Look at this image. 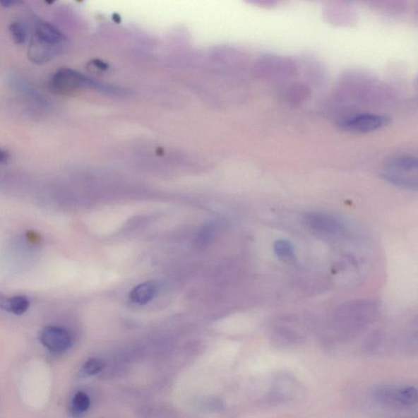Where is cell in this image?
<instances>
[{
	"label": "cell",
	"mask_w": 418,
	"mask_h": 418,
	"mask_svg": "<svg viewBox=\"0 0 418 418\" xmlns=\"http://www.w3.org/2000/svg\"><path fill=\"white\" fill-rule=\"evenodd\" d=\"M378 306L374 301H357L340 306L333 315V323L344 331H354L372 322L378 315Z\"/></svg>",
	"instance_id": "cell-1"
},
{
	"label": "cell",
	"mask_w": 418,
	"mask_h": 418,
	"mask_svg": "<svg viewBox=\"0 0 418 418\" xmlns=\"http://www.w3.org/2000/svg\"><path fill=\"white\" fill-rule=\"evenodd\" d=\"M418 160L411 155H400L393 157L383 168L381 176L390 184L403 189L417 191Z\"/></svg>",
	"instance_id": "cell-2"
},
{
	"label": "cell",
	"mask_w": 418,
	"mask_h": 418,
	"mask_svg": "<svg viewBox=\"0 0 418 418\" xmlns=\"http://www.w3.org/2000/svg\"><path fill=\"white\" fill-rule=\"evenodd\" d=\"M97 83L71 69H61L52 76L50 90L57 95H71L85 88H99Z\"/></svg>",
	"instance_id": "cell-3"
},
{
	"label": "cell",
	"mask_w": 418,
	"mask_h": 418,
	"mask_svg": "<svg viewBox=\"0 0 418 418\" xmlns=\"http://www.w3.org/2000/svg\"><path fill=\"white\" fill-rule=\"evenodd\" d=\"M254 72L261 77L289 76L296 74L297 66L290 57L265 54L256 61Z\"/></svg>",
	"instance_id": "cell-4"
},
{
	"label": "cell",
	"mask_w": 418,
	"mask_h": 418,
	"mask_svg": "<svg viewBox=\"0 0 418 418\" xmlns=\"http://www.w3.org/2000/svg\"><path fill=\"white\" fill-rule=\"evenodd\" d=\"M388 117L378 114H359L341 120L339 128L352 133H370L388 125Z\"/></svg>",
	"instance_id": "cell-5"
},
{
	"label": "cell",
	"mask_w": 418,
	"mask_h": 418,
	"mask_svg": "<svg viewBox=\"0 0 418 418\" xmlns=\"http://www.w3.org/2000/svg\"><path fill=\"white\" fill-rule=\"evenodd\" d=\"M303 220L313 232L323 234L337 235L346 231L342 220L330 213L308 212L304 214Z\"/></svg>",
	"instance_id": "cell-6"
},
{
	"label": "cell",
	"mask_w": 418,
	"mask_h": 418,
	"mask_svg": "<svg viewBox=\"0 0 418 418\" xmlns=\"http://www.w3.org/2000/svg\"><path fill=\"white\" fill-rule=\"evenodd\" d=\"M323 18L328 23L341 28H353L358 23L357 12L341 0L326 4L323 8Z\"/></svg>",
	"instance_id": "cell-7"
},
{
	"label": "cell",
	"mask_w": 418,
	"mask_h": 418,
	"mask_svg": "<svg viewBox=\"0 0 418 418\" xmlns=\"http://www.w3.org/2000/svg\"><path fill=\"white\" fill-rule=\"evenodd\" d=\"M39 338L44 347L54 353L66 352L72 346L70 333L61 327H46L40 332Z\"/></svg>",
	"instance_id": "cell-8"
},
{
	"label": "cell",
	"mask_w": 418,
	"mask_h": 418,
	"mask_svg": "<svg viewBox=\"0 0 418 418\" xmlns=\"http://www.w3.org/2000/svg\"><path fill=\"white\" fill-rule=\"evenodd\" d=\"M36 38L39 44L52 49L64 45L66 42L65 36L60 30L48 23H43L37 26Z\"/></svg>",
	"instance_id": "cell-9"
},
{
	"label": "cell",
	"mask_w": 418,
	"mask_h": 418,
	"mask_svg": "<svg viewBox=\"0 0 418 418\" xmlns=\"http://www.w3.org/2000/svg\"><path fill=\"white\" fill-rule=\"evenodd\" d=\"M364 1L377 11L390 16L403 13L407 6V0H364Z\"/></svg>",
	"instance_id": "cell-10"
},
{
	"label": "cell",
	"mask_w": 418,
	"mask_h": 418,
	"mask_svg": "<svg viewBox=\"0 0 418 418\" xmlns=\"http://www.w3.org/2000/svg\"><path fill=\"white\" fill-rule=\"evenodd\" d=\"M159 286L156 282H145L135 287L130 292V299L139 305H144L153 300L158 292Z\"/></svg>",
	"instance_id": "cell-11"
},
{
	"label": "cell",
	"mask_w": 418,
	"mask_h": 418,
	"mask_svg": "<svg viewBox=\"0 0 418 418\" xmlns=\"http://www.w3.org/2000/svg\"><path fill=\"white\" fill-rule=\"evenodd\" d=\"M0 306L14 315L20 316L29 309L30 301L25 296H15L5 300Z\"/></svg>",
	"instance_id": "cell-12"
},
{
	"label": "cell",
	"mask_w": 418,
	"mask_h": 418,
	"mask_svg": "<svg viewBox=\"0 0 418 418\" xmlns=\"http://www.w3.org/2000/svg\"><path fill=\"white\" fill-rule=\"evenodd\" d=\"M273 249L276 257L285 263L294 261L295 259L294 247L289 240H276L273 245Z\"/></svg>",
	"instance_id": "cell-13"
},
{
	"label": "cell",
	"mask_w": 418,
	"mask_h": 418,
	"mask_svg": "<svg viewBox=\"0 0 418 418\" xmlns=\"http://www.w3.org/2000/svg\"><path fill=\"white\" fill-rule=\"evenodd\" d=\"M90 407V397L85 392L78 391L72 400V412L74 415H80Z\"/></svg>",
	"instance_id": "cell-14"
},
{
	"label": "cell",
	"mask_w": 418,
	"mask_h": 418,
	"mask_svg": "<svg viewBox=\"0 0 418 418\" xmlns=\"http://www.w3.org/2000/svg\"><path fill=\"white\" fill-rule=\"evenodd\" d=\"M417 390L414 386L400 388V407H410L417 404Z\"/></svg>",
	"instance_id": "cell-15"
},
{
	"label": "cell",
	"mask_w": 418,
	"mask_h": 418,
	"mask_svg": "<svg viewBox=\"0 0 418 418\" xmlns=\"http://www.w3.org/2000/svg\"><path fill=\"white\" fill-rule=\"evenodd\" d=\"M10 31L16 44H23L29 38L28 26L23 23H15L10 26Z\"/></svg>",
	"instance_id": "cell-16"
},
{
	"label": "cell",
	"mask_w": 418,
	"mask_h": 418,
	"mask_svg": "<svg viewBox=\"0 0 418 418\" xmlns=\"http://www.w3.org/2000/svg\"><path fill=\"white\" fill-rule=\"evenodd\" d=\"M104 366V363L101 359L91 358L83 364L81 372L83 376L90 377L100 373Z\"/></svg>",
	"instance_id": "cell-17"
},
{
	"label": "cell",
	"mask_w": 418,
	"mask_h": 418,
	"mask_svg": "<svg viewBox=\"0 0 418 418\" xmlns=\"http://www.w3.org/2000/svg\"><path fill=\"white\" fill-rule=\"evenodd\" d=\"M245 1L260 8H274L279 6L283 0H245Z\"/></svg>",
	"instance_id": "cell-18"
},
{
	"label": "cell",
	"mask_w": 418,
	"mask_h": 418,
	"mask_svg": "<svg viewBox=\"0 0 418 418\" xmlns=\"http://www.w3.org/2000/svg\"><path fill=\"white\" fill-rule=\"evenodd\" d=\"M9 159V154L8 151L0 148V164L6 163Z\"/></svg>",
	"instance_id": "cell-19"
},
{
	"label": "cell",
	"mask_w": 418,
	"mask_h": 418,
	"mask_svg": "<svg viewBox=\"0 0 418 418\" xmlns=\"http://www.w3.org/2000/svg\"><path fill=\"white\" fill-rule=\"evenodd\" d=\"M18 0H0V3L4 7H11L13 5L18 3Z\"/></svg>",
	"instance_id": "cell-20"
},
{
	"label": "cell",
	"mask_w": 418,
	"mask_h": 418,
	"mask_svg": "<svg viewBox=\"0 0 418 418\" xmlns=\"http://www.w3.org/2000/svg\"><path fill=\"white\" fill-rule=\"evenodd\" d=\"M341 1L348 4L349 2L354 1V0H341Z\"/></svg>",
	"instance_id": "cell-21"
}]
</instances>
